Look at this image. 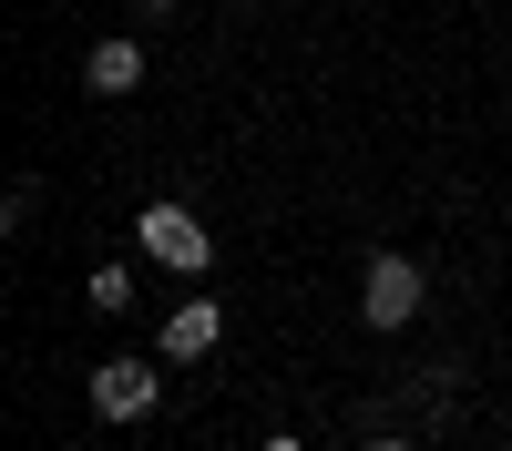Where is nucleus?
Here are the masks:
<instances>
[{
  "label": "nucleus",
  "instance_id": "nucleus-1",
  "mask_svg": "<svg viewBox=\"0 0 512 451\" xmlns=\"http://www.w3.org/2000/svg\"><path fill=\"white\" fill-rule=\"evenodd\" d=\"M134 246H144L164 277H205V267H216V236H205V216H195V205H164V195L134 216Z\"/></svg>",
  "mask_w": 512,
  "mask_h": 451
},
{
  "label": "nucleus",
  "instance_id": "nucleus-2",
  "mask_svg": "<svg viewBox=\"0 0 512 451\" xmlns=\"http://www.w3.org/2000/svg\"><path fill=\"white\" fill-rule=\"evenodd\" d=\"M420 298H431L420 257H390V246H379V257H369V277H359V318L379 328V339H400V328L420 318Z\"/></svg>",
  "mask_w": 512,
  "mask_h": 451
},
{
  "label": "nucleus",
  "instance_id": "nucleus-3",
  "mask_svg": "<svg viewBox=\"0 0 512 451\" xmlns=\"http://www.w3.org/2000/svg\"><path fill=\"white\" fill-rule=\"evenodd\" d=\"M154 400H164V369H154V359H134V349H123V359H103V369H93V410H103L113 431L154 421Z\"/></svg>",
  "mask_w": 512,
  "mask_h": 451
},
{
  "label": "nucleus",
  "instance_id": "nucleus-4",
  "mask_svg": "<svg viewBox=\"0 0 512 451\" xmlns=\"http://www.w3.org/2000/svg\"><path fill=\"white\" fill-rule=\"evenodd\" d=\"M154 349H164V359H185V369H195V359H216V349H226V308H216V298H185L175 318H164V339H154Z\"/></svg>",
  "mask_w": 512,
  "mask_h": 451
},
{
  "label": "nucleus",
  "instance_id": "nucleus-5",
  "mask_svg": "<svg viewBox=\"0 0 512 451\" xmlns=\"http://www.w3.org/2000/svg\"><path fill=\"white\" fill-rule=\"evenodd\" d=\"M82 82H93V93H134V82H144V41H134V31L93 41V62H82Z\"/></svg>",
  "mask_w": 512,
  "mask_h": 451
},
{
  "label": "nucleus",
  "instance_id": "nucleus-6",
  "mask_svg": "<svg viewBox=\"0 0 512 451\" xmlns=\"http://www.w3.org/2000/svg\"><path fill=\"white\" fill-rule=\"evenodd\" d=\"M82 298H93L103 318H113V308H134V267H93V277H82Z\"/></svg>",
  "mask_w": 512,
  "mask_h": 451
},
{
  "label": "nucleus",
  "instance_id": "nucleus-7",
  "mask_svg": "<svg viewBox=\"0 0 512 451\" xmlns=\"http://www.w3.org/2000/svg\"><path fill=\"white\" fill-rule=\"evenodd\" d=\"M256 451H308V441H297V431H267V441H256Z\"/></svg>",
  "mask_w": 512,
  "mask_h": 451
},
{
  "label": "nucleus",
  "instance_id": "nucleus-8",
  "mask_svg": "<svg viewBox=\"0 0 512 451\" xmlns=\"http://www.w3.org/2000/svg\"><path fill=\"white\" fill-rule=\"evenodd\" d=\"M359 451H420V441H400V431H379V441H359Z\"/></svg>",
  "mask_w": 512,
  "mask_h": 451
}]
</instances>
